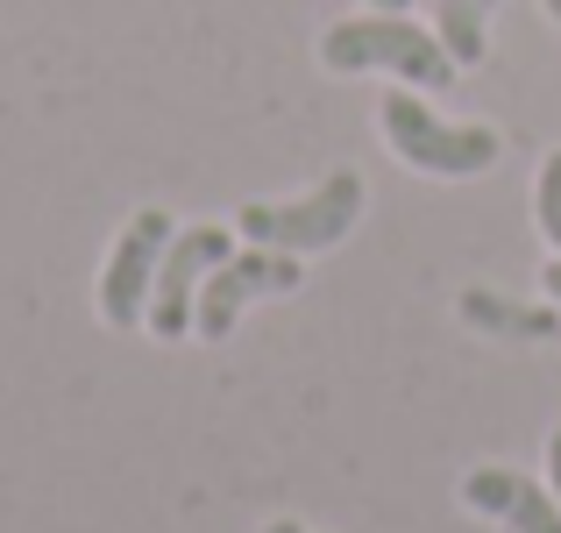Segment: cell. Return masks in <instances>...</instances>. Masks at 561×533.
<instances>
[{
    "label": "cell",
    "mask_w": 561,
    "mask_h": 533,
    "mask_svg": "<svg viewBox=\"0 0 561 533\" xmlns=\"http://www.w3.org/2000/svg\"><path fill=\"white\" fill-rule=\"evenodd\" d=\"M320 65L328 71H391L398 86H420V93H448L455 86V57L440 36H426L405 14H356V22H334L320 36Z\"/></svg>",
    "instance_id": "1"
},
{
    "label": "cell",
    "mask_w": 561,
    "mask_h": 533,
    "mask_svg": "<svg viewBox=\"0 0 561 533\" xmlns=\"http://www.w3.org/2000/svg\"><path fill=\"white\" fill-rule=\"evenodd\" d=\"M377 128H383V143H391L398 157H405L412 171H426V178H483L497 165V128H483V122H440L426 100H412L405 86H391V93L377 100Z\"/></svg>",
    "instance_id": "2"
},
{
    "label": "cell",
    "mask_w": 561,
    "mask_h": 533,
    "mask_svg": "<svg viewBox=\"0 0 561 533\" xmlns=\"http://www.w3.org/2000/svg\"><path fill=\"white\" fill-rule=\"evenodd\" d=\"M356 214H363V178L356 171H334V178H320L306 200H291V206H242L234 214V235L242 242H256V249H291V257H313V249H334L348 228H356Z\"/></svg>",
    "instance_id": "3"
},
{
    "label": "cell",
    "mask_w": 561,
    "mask_h": 533,
    "mask_svg": "<svg viewBox=\"0 0 561 533\" xmlns=\"http://www.w3.org/2000/svg\"><path fill=\"white\" fill-rule=\"evenodd\" d=\"M306 271L291 249H234L228 263H214V277L199 285V314H192V334H206V342H228L234 320H242L249 299H277V292H299Z\"/></svg>",
    "instance_id": "4"
},
{
    "label": "cell",
    "mask_w": 561,
    "mask_h": 533,
    "mask_svg": "<svg viewBox=\"0 0 561 533\" xmlns=\"http://www.w3.org/2000/svg\"><path fill=\"white\" fill-rule=\"evenodd\" d=\"M234 257V228H179L157 263V285H150V320L142 328L157 342H179L192 334V314H199V285L214 277V263Z\"/></svg>",
    "instance_id": "5"
},
{
    "label": "cell",
    "mask_w": 561,
    "mask_h": 533,
    "mask_svg": "<svg viewBox=\"0 0 561 533\" xmlns=\"http://www.w3.org/2000/svg\"><path fill=\"white\" fill-rule=\"evenodd\" d=\"M171 235H179V220H171L164 206H142L122 228L107 271H100V320H107V328H142V320H150V285H157V263H164Z\"/></svg>",
    "instance_id": "6"
},
{
    "label": "cell",
    "mask_w": 561,
    "mask_h": 533,
    "mask_svg": "<svg viewBox=\"0 0 561 533\" xmlns=\"http://www.w3.org/2000/svg\"><path fill=\"white\" fill-rule=\"evenodd\" d=\"M462 506L483 520H505L512 533H561V498L540 491L519 469H469L462 477Z\"/></svg>",
    "instance_id": "7"
},
{
    "label": "cell",
    "mask_w": 561,
    "mask_h": 533,
    "mask_svg": "<svg viewBox=\"0 0 561 533\" xmlns=\"http://www.w3.org/2000/svg\"><path fill=\"white\" fill-rule=\"evenodd\" d=\"M462 320L469 328H491V334H519V342H554L561 334V306H512L497 292H462Z\"/></svg>",
    "instance_id": "8"
},
{
    "label": "cell",
    "mask_w": 561,
    "mask_h": 533,
    "mask_svg": "<svg viewBox=\"0 0 561 533\" xmlns=\"http://www.w3.org/2000/svg\"><path fill=\"white\" fill-rule=\"evenodd\" d=\"M440 43H448L455 65H477L483 57V0H448L440 8Z\"/></svg>",
    "instance_id": "9"
},
{
    "label": "cell",
    "mask_w": 561,
    "mask_h": 533,
    "mask_svg": "<svg viewBox=\"0 0 561 533\" xmlns=\"http://www.w3.org/2000/svg\"><path fill=\"white\" fill-rule=\"evenodd\" d=\"M534 214H540V235L554 242V257H561V150L540 165V192H534Z\"/></svg>",
    "instance_id": "10"
},
{
    "label": "cell",
    "mask_w": 561,
    "mask_h": 533,
    "mask_svg": "<svg viewBox=\"0 0 561 533\" xmlns=\"http://www.w3.org/2000/svg\"><path fill=\"white\" fill-rule=\"evenodd\" d=\"M548 491L561 498V427H554V434H548Z\"/></svg>",
    "instance_id": "11"
},
{
    "label": "cell",
    "mask_w": 561,
    "mask_h": 533,
    "mask_svg": "<svg viewBox=\"0 0 561 533\" xmlns=\"http://www.w3.org/2000/svg\"><path fill=\"white\" fill-rule=\"evenodd\" d=\"M540 285H548V299H554V306H561V257H554V263H548V271H540Z\"/></svg>",
    "instance_id": "12"
},
{
    "label": "cell",
    "mask_w": 561,
    "mask_h": 533,
    "mask_svg": "<svg viewBox=\"0 0 561 533\" xmlns=\"http://www.w3.org/2000/svg\"><path fill=\"white\" fill-rule=\"evenodd\" d=\"M263 533H306V526H299V520H271Z\"/></svg>",
    "instance_id": "13"
},
{
    "label": "cell",
    "mask_w": 561,
    "mask_h": 533,
    "mask_svg": "<svg viewBox=\"0 0 561 533\" xmlns=\"http://www.w3.org/2000/svg\"><path fill=\"white\" fill-rule=\"evenodd\" d=\"M377 8H383V14H405V0H377Z\"/></svg>",
    "instance_id": "14"
},
{
    "label": "cell",
    "mask_w": 561,
    "mask_h": 533,
    "mask_svg": "<svg viewBox=\"0 0 561 533\" xmlns=\"http://www.w3.org/2000/svg\"><path fill=\"white\" fill-rule=\"evenodd\" d=\"M548 14H554V22H561V0H548Z\"/></svg>",
    "instance_id": "15"
}]
</instances>
